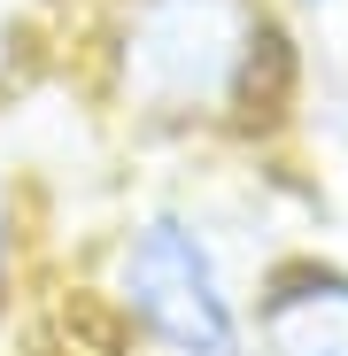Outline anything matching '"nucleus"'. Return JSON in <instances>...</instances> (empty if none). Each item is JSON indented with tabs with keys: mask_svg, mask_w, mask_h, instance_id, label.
<instances>
[{
	"mask_svg": "<svg viewBox=\"0 0 348 356\" xmlns=\"http://www.w3.org/2000/svg\"><path fill=\"white\" fill-rule=\"evenodd\" d=\"M286 0H93L85 78L155 140H256L295 101Z\"/></svg>",
	"mask_w": 348,
	"mask_h": 356,
	"instance_id": "obj_1",
	"label": "nucleus"
},
{
	"mask_svg": "<svg viewBox=\"0 0 348 356\" xmlns=\"http://www.w3.org/2000/svg\"><path fill=\"white\" fill-rule=\"evenodd\" d=\"M108 302L155 356H248V294L217 225L186 202L140 209L108 248Z\"/></svg>",
	"mask_w": 348,
	"mask_h": 356,
	"instance_id": "obj_2",
	"label": "nucleus"
},
{
	"mask_svg": "<svg viewBox=\"0 0 348 356\" xmlns=\"http://www.w3.org/2000/svg\"><path fill=\"white\" fill-rule=\"evenodd\" d=\"M248 356H348V264H271L248 294Z\"/></svg>",
	"mask_w": 348,
	"mask_h": 356,
	"instance_id": "obj_3",
	"label": "nucleus"
},
{
	"mask_svg": "<svg viewBox=\"0 0 348 356\" xmlns=\"http://www.w3.org/2000/svg\"><path fill=\"white\" fill-rule=\"evenodd\" d=\"M24 241H31L24 186H16V170L0 163V310H8V294H16V279H24Z\"/></svg>",
	"mask_w": 348,
	"mask_h": 356,
	"instance_id": "obj_4",
	"label": "nucleus"
},
{
	"mask_svg": "<svg viewBox=\"0 0 348 356\" xmlns=\"http://www.w3.org/2000/svg\"><path fill=\"white\" fill-rule=\"evenodd\" d=\"M286 8H340V0H286Z\"/></svg>",
	"mask_w": 348,
	"mask_h": 356,
	"instance_id": "obj_5",
	"label": "nucleus"
}]
</instances>
